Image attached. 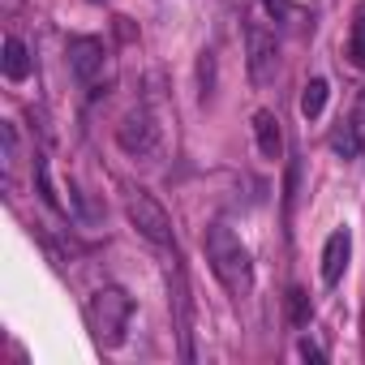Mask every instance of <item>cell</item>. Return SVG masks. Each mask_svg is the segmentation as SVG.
Returning <instances> with one entry per match:
<instances>
[{
  "mask_svg": "<svg viewBox=\"0 0 365 365\" xmlns=\"http://www.w3.org/2000/svg\"><path fill=\"white\" fill-rule=\"evenodd\" d=\"M331 150L335 155H344V159H356L361 150H365V138H361V129L348 120V125H339L335 133H331Z\"/></svg>",
  "mask_w": 365,
  "mask_h": 365,
  "instance_id": "8fae6325",
  "label": "cell"
},
{
  "mask_svg": "<svg viewBox=\"0 0 365 365\" xmlns=\"http://www.w3.org/2000/svg\"><path fill=\"white\" fill-rule=\"evenodd\" d=\"M352 125H356L361 138H365V91H361V99H356V116H352Z\"/></svg>",
  "mask_w": 365,
  "mask_h": 365,
  "instance_id": "e0dca14e",
  "label": "cell"
},
{
  "mask_svg": "<svg viewBox=\"0 0 365 365\" xmlns=\"http://www.w3.org/2000/svg\"><path fill=\"white\" fill-rule=\"evenodd\" d=\"M116 142H120L125 155H133V159H150V155H159L163 133H159V120H155L146 108H133V112L116 125Z\"/></svg>",
  "mask_w": 365,
  "mask_h": 365,
  "instance_id": "3957f363",
  "label": "cell"
},
{
  "mask_svg": "<svg viewBox=\"0 0 365 365\" xmlns=\"http://www.w3.org/2000/svg\"><path fill=\"white\" fill-rule=\"evenodd\" d=\"M297 352H301V361H314V365H322V361H327V352H322L314 339H301V344H297Z\"/></svg>",
  "mask_w": 365,
  "mask_h": 365,
  "instance_id": "9a60e30c",
  "label": "cell"
},
{
  "mask_svg": "<svg viewBox=\"0 0 365 365\" xmlns=\"http://www.w3.org/2000/svg\"><path fill=\"white\" fill-rule=\"evenodd\" d=\"M129 318H133V297L120 288H99L86 301V322L99 348H120L129 335Z\"/></svg>",
  "mask_w": 365,
  "mask_h": 365,
  "instance_id": "7a4b0ae2",
  "label": "cell"
},
{
  "mask_svg": "<svg viewBox=\"0 0 365 365\" xmlns=\"http://www.w3.org/2000/svg\"><path fill=\"white\" fill-rule=\"evenodd\" d=\"M309 318H314L309 297H305L301 288H292V292H288V322H292V327H309Z\"/></svg>",
  "mask_w": 365,
  "mask_h": 365,
  "instance_id": "7c38bea8",
  "label": "cell"
},
{
  "mask_svg": "<svg viewBox=\"0 0 365 365\" xmlns=\"http://www.w3.org/2000/svg\"><path fill=\"white\" fill-rule=\"evenodd\" d=\"M348 61H352V65H365V14L352 22V35H348Z\"/></svg>",
  "mask_w": 365,
  "mask_h": 365,
  "instance_id": "5bb4252c",
  "label": "cell"
},
{
  "mask_svg": "<svg viewBox=\"0 0 365 365\" xmlns=\"http://www.w3.org/2000/svg\"><path fill=\"white\" fill-rule=\"evenodd\" d=\"M91 5H99V0H91Z\"/></svg>",
  "mask_w": 365,
  "mask_h": 365,
  "instance_id": "ac0fdd59",
  "label": "cell"
},
{
  "mask_svg": "<svg viewBox=\"0 0 365 365\" xmlns=\"http://www.w3.org/2000/svg\"><path fill=\"white\" fill-rule=\"evenodd\" d=\"M327 95H331L327 78H314V82L301 91V116H305V120H318V116H322V108H327Z\"/></svg>",
  "mask_w": 365,
  "mask_h": 365,
  "instance_id": "30bf717a",
  "label": "cell"
},
{
  "mask_svg": "<svg viewBox=\"0 0 365 365\" xmlns=\"http://www.w3.org/2000/svg\"><path fill=\"white\" fill-rule=\"evenodd\" d=\"M35 180H39L43 202H48L52 211H61V194H56V185H52V176H48V159H35Z\"/></svg>",
  "mask_w": 365,
  "mask_h": 365,
  "instance_id": "4fadbf2b",
  "label": "cell"
},
{
  "mask_svg": "<svg viewBox=\"0 0 365 365\" xmlns=\"http://www.w3.org/2000/svg\"><path fill=\"white\" fill-rule=\"evenodd\" d=\"M202 245H207V262H211L215 279H220L237 301H245V297L254 292V258H250V250L241 245V237H237L228 224H211Z\"/></svg>",
  "mask_w": 365,
  "mask_h": 365,
  "instance_id": "6da1fadb",
  "label": "cell"
},
{
  "mask_svg": "<svg viewBox=\"0 0 365 365\" xmlns=\"http://www.w3.org/2000/svg\"><path fill=\"white\" fill-rule=\"evenodd\" d=\"M69 69H73L78 82H95L103 73V43L91 39V35L69 39Z\"/></svg>",
  "mask_w": 365,
  "mask_h": 365,
  "instance_id": "8992f818",
  "label": "cell"
},
{
  "mask_svg": "<svg viewBox=\"0 0 365 365\" xmlns=\"http://www.w3.org/2000/svg\"><path fill=\"white\" fill-rule=\"evenodd\" d=\"M125 215H129V224L150 241V245H172V220H168V211L150 198V194H129V202H125Z\"/></svg>",
  "mask_w": 365,
  "mask_h": 365,
  "instance_id": "277c9868",
  "label": "cell"
},
{
  "mask_svg": "<svg viewBox=\"0 0 365 365\" xmlns=\"http://www.w3.org/2000/svg\"><path fill=\"white\" fill-rule=\"evenodd\" d=\"M348 258H352V232H348V228H335V232L327 237V245H322V284H327V288H335V284L344 279Z\"/></svg>",
  "mask_w": 365,
  "mask_h": 365,
  "instance_id": "52a82bcc",
  "label": "cell"
},
{
  "mask_svg": "<svg viewBox=\"0 0 365 365\" xmlns=\"http://www.w3.org/2000/svg\"><path fill=\"white\" fill-rule=\"evenodd\" d=\"M254 142L262 150V159H279L284 155V129H279V116L275 112H254Z\"/></svg>",
  "mask_w": 365,
  "mask_h": 365,
  "instance_id": "ba28073f",
  "label": "cell"
},
{
  "mask_svg": "<svg viewBox=\"0 0 365 365\" xmlns=\"http://www.w3.org/2000/svg\"><path fill=\"white\" fill-rule=\"evenodd\" d=\"M0 65H5V78L9 82H26L31 78V52H26V43L18 35L5 39V56H0Z\"/></svg>",
  "mask_w": 365,
  "mask_h": 365,
  "instance_id": "9c48e42d",
  "label": "cell"
},
{
  "mask_svg": "<svg viewBox=\"0 0 365 365\" xmlns=\"http://www.w3.org/2000/svg\"><path fill=\"white\" fill-rule=\"evenodd\" d=\"M245 56H250V78L258 86H267L275 78V69H279V43H275V35L262 22L245 26Z\"/></svg>",
  "mask_w": 365,
  "mask_h": 365,
  "instance_id": "5b68a950",
  "label": "cell"
},
{
  "mask_svg": "<svg viewBox=\"0 0 365 365\" xmlns=\"http://www.w3.org/2000/svg\"><path fill=\"white\" fill-rule=\"evenodd\" d=\"M267 9L284 22V18H292V5H288V0H267Z\"/></svg>",
  "mask_w": 365,
  "mask_h": 365,
  "instance_id": "2e32d148",
  "label": "cell"
}]
</instances>
